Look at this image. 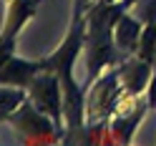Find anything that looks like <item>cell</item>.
<instances>
[{
  "instance_id": "1",
  "label": "cell",
  "mask_w": 156,
  "mask_h": 146,
  "mask_svg": "<svg viewBox=\"0 0 156 146\" xmlns=\"http://www.w3.org/2000/svg\"><path fill=\"white\" fill-rule=\"evenodd\" d=\"M126 13L123 3H93L86 10V48H83V63H86V83H93L103 71L111 66H119L123 61V53L116 45V23Z\"/></svg>"
},
{
  "instance_id": "2",
  "label": "cell",
  "mask_w": 156,
  "mask_h": 146,
  "mask_svg": "<svg viewBox=\"0 0 156 146\" xmlns=\"http://www.w3.org/2000/svg\"><path fill=\"white\" fill-rule=\"evenodd\" d=\"M3 123L15 134V139L25 144V146H33V144H58L66 139V131L58 129V123L51 119L48 113H43L38 106L25 98L13 113H8Z\"/></svg>"
},
{
  "instance_id": "3",
  "label": "cell",
  "mask_w": 156,
  "mask_h": 146,
  "mask_svg": "<svg viewBox=\"0 0 156 146\" xmlns=\"http://www.w3.org/2000/svg\"><path fill=\"white\" fill-rule=\"evenodd\" d=\"M121 96H123V86L119 78V66H111L93 83L86 86V123L111 121L119 109Z\"/></svg>"
},
{
  "instance_id": "4",
  "label": "cell",
  "mask_w": 156,
  "mask_h": 146,
  "mask_svg": "<svg viewBox=\"0 0 156 146\" xmlns=\"http://www.w3.org/2000/svg\"><path fill=\"white\" fill-rule=\"evenodd\" d=\"M43 0H5V23L3 33H0V43H3V55H10L15 51L18 35L25 28V23L33 15H38Z\"/></svg>"
},
{
  "instance_id": "5",
  "label": "cell",
  "mask_w": 156,
  "mask_h": 146,
  "mask_svg": "<svg viewBox=\"0 0 156 146\" xmlns=\"http://www.w3.org/2000/svg\"><path fill=\"white\" fill-rule=\"evenodd\" d=\"M151 76H154V63H149L146 58L136 55V53L126 55L119 63V78L123 86V93H131V96L146 93V88L151 83Z\"/></svg>"
},
{
  "instance_id": "6",
  "label": "cell",
  "mask_w": 156,
  "mask_h": 146,
  "mask_svg": "<svg viewBox=\"0 0 156 146\" xmlns=\"http://www.w3.org/2000/svg\"><path fill=\"white\" fill-rule=\"evenodd\" d=\"M144 30V23L136 18L131 10H126L119 23H116V45L123 55H133L136 53V45H139V38Z\"/></svg>"
},
{
  "instance_id": "7",
  "label": "cell",
  "mask_w": 156,
  "mask_h": 146,
  "mask_svg": "<svg viewBox=\"0 0 156 146\" xmlns=\"http://www.w3.org/2000/svg\"><path fill=\"white\" fill-rule=\"evenodd\" d=\"M25 98H28V91L25 88L3 83V88H0V119H5L8 113H13Z\"/></svg>"
},
{
  "instance_id": "8",
  "label": "cell",
  "mask_w": 156,
  "mask_h": 146,
  "mask_svg": "<svg viewBox=\"0 0 156 146\" xmlns=\"http://www.w3.org/2000/svg\"><path fill=\"white\" fill-rule=\"evenodd\" d=\"M136 55L146 58L149 63H156V23H146L144 25L139 45H136Z\"/></svg>"
},
{
  "instance_id": "9",
  "label": "cell",
  "mask_w": 156,
  "mask_h": 146,
  "mask_svg": "<svg viewBox=\"0 0 156 146\" xmlns=\"http://www.w3.org/2000/svg\"><path fill=\"white\" fill-rule=\"evenodd\" d=\"M131 13L139 18L144 25L146 23H156V0H139V3L131 8Z\"/></svg>"
},
{
  "instance_id": "10",
  "label": "cell",
  "mask_w": 156,
  "mask_h": 146,
  "mask_svg": "<svg viewBox=\"0 0 156 146\" xmlns=\"http://www.w3.org/2000/svg\"><path fill=\"white\" fill-rule=\"evenodd\" d=\"M146 98H149V109L156 111V63H154V76H151V83L146 88Z\"/></svg>"
},
{
  "instance_id": "11",
  "label": "cell",
  "mask_w": 156,
  "mask_h": 146,
  "mask_svg": "<svg viewBox=\"0 0 156 146\" xmlns=\"http://www.w3.org/2000/svg\"><path fill=\"white\" fill-rule=\"evenodd\" d=\"M121 3H123V5H126V10H131V8H133V5H136V3H139V0H121Z\"/></svg>"
},
{
  "instance_id": "12",
  "label": "cell",
  "mask_w": 156,
  "mask_h": 146,
  "mask_svg": "<svg viewBox=\"0 0 156 146\" xmlns=\"http://www.w3.org/2000/svg\"><path fill=\"white\" fill-rule=\"evenodd\" d=\"M96 3H116V0H96Z\"/></svg>"
}]
</instances>
